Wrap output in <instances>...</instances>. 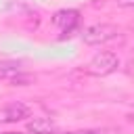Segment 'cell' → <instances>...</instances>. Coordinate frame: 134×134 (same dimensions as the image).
I'll use <instances>...</instances> for the list:
<instances>
[{
  "label": "cell",
  "instance_id": "6da1fadb",
  "mask_svg": "<svg viewBox=\"0 0 134 134\" xmlns=\"http://www.w3.org/2000/svg\"><path fill=\"white\" fill-rule=\"evenodd\" d=\"M117 67H119V59H117V54L111 52V50H100V52H96V54L86 63L84 71H86L88 75L103 77V75L113 73Z\"/></svg>",
  "mask_w": 134,
  "mask_h": 134
},
{
  "label": "cell",
  "instance_id": "7a4b0ae2",
  "mask_svg": "<svg viewBox=\"0 0 134 134\" xmlns=\"http://www.w3.org/2000/svg\"><path fill=\"white\" fill-rule=\"evenodd\" d=\"M117 34H119V29L115 25H111V23H94V25H88L82 31V40L88 46H98V44L115 40Z\"/></svg>",
  "mask_w": 134,
  "mask_h": 134
},
{
  "label": "cell",
  "instance_id": "3957f363",
  "mask_svg": "<svg viewBox=\"0 0 134 134\" xmlns=\"http://www.w3.org/2000/svg\"><path fill=\"white\" fill-rule=\"evenodd\" d=\"M52 23L59 27V31H61V40H65V38H71L73 36V31L77 29V25H80V13L77 10H73V8H63V10H57L54 13V17H52Z\"/></svg>",
  "mask_w": 134,
  "mask_h": 134
},
{
  "label": "cell",
  "instance_id": "277c9868",
  "mask_svg": "<svg viewBox=\"0 0 134 134\" xmlns=\"http://www.w3.org/2000/svg\"><path fill=\"white\" fill-rule=\"evenodd\" d=\"M31 115V109L25 105V103H8L0 109V121L2 124H17V121H23L25 117Z\"/></svg>",
  "mask_w": 134,
  "mask_h": 134
},
{
  "label": "cell",
  "instance_id": "5b68a950",
  "mask_svg": "<svg viewBox=\"0 0 134 134\" xmlns=\"http://www.w3.org/2000/svg\"><path fill=\"white\" fill-rule=\"evenodd\" d=\"M27 132L29 134H54L57 124L48 117H34L27 121Z\"/></svg>",
  "mask_w": 134,
  "mask_h": 134
},
{
  "label": "cell",
  "instance_id": "8992f818",
  "mask_svg": "<svg viewBox=\"0 0 134 134\" xmlns=\"http://www.w3.org/2000/svg\"><path fill=\"white\" fill-rule=\"evenodd\" d=\"M21 61H13V59H2L0 61V82H10L17 73H21L23 69Z\"/></svg>",
  "mask_w": 134,
  "mask_h": 134
},
{
  "label": "cell",
  "instance_id": "52a82bcc",
  "mask_svg": "<svg viewBox=\"0 0 134 134\" xmlns=\"http://www.w3.org/2000/svg\"><path fill=\"white\" fill-rule=\"evenodd\" d=\"M36 82V77L34 75H29V73H17L13 80H10V86H27V84H34Z\"/></svg>",
  "mask_w": 134,
  "mask_h": 134
},
{
  "label": "cell",
  "instance_id": "ba28073f",
  "mask_svg": "<svg viewBox=\"0 0 134 134\" xmlns=\"http://www.w3.org/2000/svg\"><path fill=\"white\" fill-rule=\"evenodd\" d=\"M117 4L124 8H134V0H117Z\"/></svg>",
  "mask_w": 134,
  "mask_h": 134
},
{
  "label": "cell",
  "instance_id": "9c48e42d",
  "mask_svg": "<svg viewBox=\"0 0 134 134\" xmlns=\"http://www.w3.org/2000/svg\"><path fill=\"white\" fill-rule=\"evenodd\" d=\"M0 134H21V132H0Z\"/></svg>",
  "mask_w": 134,
  "mask_h": 134
},
{
  "label": "cell",
  "instance_id": "30bf717a",
  "mask_svg": "<svg viewBox=\"0 0 134 134\" xmlns=\"http://www.w3.org/2000/svg\"><path fill=\"white\" fill-rule=\"evenodd\" d=\"M63 134H82V132H63Z\"/></svg>",
  "mask_w": 134,
  "mask_h": 134
}]
</instances>
